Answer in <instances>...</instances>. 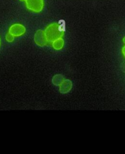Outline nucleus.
<instances>
[{
  "instance_id": "1",
  "label": "nucleus",
  "mask_w": 125,
  "mask_h": 154,
  "mask_svg": "<svg viewBox=\"0 0 125 154\" xmlns=\"http://www.w3.org/2000/svg\"><path fill=\"white\" fill-rule=\"evenodd\" d=\"M45 33L48 42L52 43L55 40L62 38L65 30L62 26L58 23H53L48 25L45 29Z\"/></svg>"
},
{
  "instance_id": "2",
  "label": "nucleus",
  "mask_w": 125,
  "mask_h": 154,
  "mask_svg": "<svg viewBox=\"0 0 125 154\" xmlns=\"http://www.w3.org/2000/svg\"><path fill=\"white\" fill-rule=\"evenodd\" d=\"M26 8L36 13L41 12L44 8V0H25Z\"/></svg>"
},
{
  "instance_id": "3",
  "label": "nucleus",
  "mask_w": 125,
  "mask_h": 154,
  "mask_svg": "<svg viewBox=\"0 0 125 154\" xmlns=\"http://www.w3.org/2000/svg\"><path fill=\"white\" fill-rule=\"evenodd\" d=\"M34 41L36 44L39 47H44L49 42L45 32L42 29H39L36 32L34 36Z\"/></svg>"
},
{
  "instance_id": "4",
  "label": "nucleus",
  "mask_w": 125,
  "mask_h": 154,
  "mask_svg": "<svg viewBox=\"0 0 125 154\" xmlns=\"http://www.w3.org/2000/svg\"><path fill=\"white\" fill-rule=\"evenodd\" d=\"M8 32L14 37H19L25 33L26 28L22 24L15 23L10 26Z\"/></svg>"
},
{
  "instance_id": "5",
  "label": "nucleus",
  "mask_w": 125,
  "mask_h": 154,
  "mask_svg": "<svg viewBox=\"0 0 125 154\" xmlns=\"http://www.w3.org/2000/svg\"><path fill=\"white\" fill-rule=\"evenodd\" d=\"M72 88V82L69 79H65L59 86V92L62 94L69 93Z\"/></svg>"
},
{
  "instance_id": "6",
  "label": "nucleus",
  "mask_w": 125,
  "mask_h": 154,
  "mask_svg": "<svg viewBox=\"0 0 125 154\" xmlns=\"http://www.w3.org/2000/svg\"><path fill=\"white\" fill-rule=\"evenodd\" d=\"M65 41L62 38L57 39L52 42V48L56 51H60L64 47Z\"/></svg>"
},
{
  "instance_id": "7",
  "label": "nucleus",
  "mask_w": 125,
  "mask_h": 154,
  "mask_svg": "<svg viewBox=\"0 0 125 154\" xmlns=\"http://www.w3.org/2000/svg\"><path fill=\"white\" fill-rule=\"evenodd\" d=\"M65 78L61 74H56L52 78V84L55 86H59L60 84L65 81Z\"/></svg>"
},
{
  "instance_id": "8",
  "label": "nucleus",
  "mask_w": 125,
  "mask_h": 154,
  "mask_svg": "<svg viewBox=\"0 0 125 154\" xmlns=\"http://www.w3.org/2000/svg\"><path fill=\"white\" fill-rule=\"evenodd\" d=\"M14 38H15V37L12 35H11V33H9V32L6 34V40L8 42H13L14 41Z\"/></svg>"
},
{
  "instance_id": "9",
  "label": "nucleus",
  "mask_w": 125,
  "mask_h": 154,
  "mask_svg": "<svg viewBox=\"0 0 125 154\" xmlns=\"http://www.w3.org/2000/svg\"><path fill=\"white\" fill-rule=\"evenodd\" d=\"M122 53H123L124 57H125V46H124V47L122 48Z\"/></svg>"
},
{
  "instance_id": "10",
  "label": "nucleus",
  "mask_w": 125,
  "mask_h": 154,
  "mask_svg": "<svg viewBox=\"0 0 125 154\" xmlns=\"http://www.w3.org/2000/svg\"><path fill=\"white\" fill-rule=\"evenodd\" d=\"M123 42L125 44V37L123 38Z\"/></svg>"
},
{
  "instance_id": "11",
  "label": "nucleus",
  "mask_w": 125,
  "mask_h": 154,
  "mask_svg": "<svg viewBox=\"0 0 125 154\" xmlns=\"http://www.w3.org/2000/svg\"><path fill=\"white\" fill-rule=\"evenodd\" d=\"M19 1H20L22 2H25V0H19Z\"/></svg>"
},
{
  "instance_id": "12",
  "label": "nucleus",
  "mask_w": 125,
  "mask_h": 154,
  "mask_svg": "<svg viewBox=\"0 0 125 154\" xmlns=\"http://www.w3.org/2000/svg\"><path fill=\"white\" fill-rule=\"evenodd\" d=\"M0 46H1V38H0Z\"/></svg>"
}]
</instances>
